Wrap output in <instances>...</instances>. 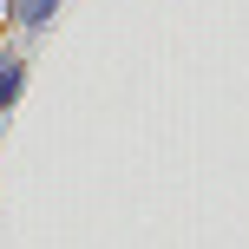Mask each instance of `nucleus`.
Masks as SVG:
<instances>
[{
	"instance_id": "f257e3e1",
	"label": "nucleus",
	"mask_w": 249,
	"mask_h": 249,
	"mask_svg": "<svg viewBox=\"0 0 249 249\" xmlns=\"http://www.w3.org/2000/svg\"><path fill=\"white\" fill-rule=\"evenodd\" d=\"M53 13V0H20V20H46Z\"/></svg>"
}]
</instances>
